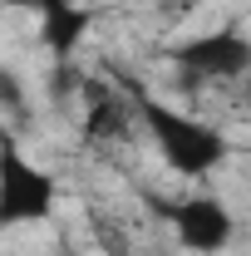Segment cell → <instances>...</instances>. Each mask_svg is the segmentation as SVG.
Wrapping results in <instances>:
<instances>
[{"label":"cell","mask_w":251,"mask_h":256,"mask_svg":"<svg viewBox=\"0 0 251 256\" xmlns=\"http://www.w3.org/2000/svg\"><path fill=\"white\" fill-rule=\"evenodd\" d=\"M133 114H138V124L148 128V138L158 143L162 162L178 178H207L212 168H222L232 158V138L222 128L202 124V118H188V114H178V108H168L158 98H138Z\"/></svg>","instance_id":"1"},{"label":"cell","mask_w":251,"mask_h":256,"mask_svg":"<svg viewBox=\"0 0 251 256\" xmlns=\"http://www.w3.org/2000/svg\"><path fill=\"white\" fill-rule=\"evenodd\" d=\"M54 197H60L54 178L34 168L10 133H0V232L54 217Z\"/></svg>","instance_id":"2"},{"label":"cell","mask_w":251,"mask_h":256,"mask_svg":"<svg viewBox=\"0 0 251 256\" xmlns=\"http://www.w3.org/2000/svg\"><path fill=\"white\" fill-rule=\"evenodd\" d=\"M172 64L182 74V84H207V79H242L251 74V40L236 30H212L197 34V40H182L172 50Z\"/></svg>","instance_id":"3"},{"label":"cell","mask_w":251,"mask_h":256,"mask_svg":"<svg viewBox=\"0 0 251 256\" xmlns=\"http://www.w3.org/2000/svg\"><path fill=\"white\" fill-rule=\"evenodd\" d=\"M168 212V222L178 232V242L197 256H212V252H226V242H232V212L222 207L217 197H182V202H168L162 207Z\"/></svg>","instance_id":"4"},{"label":"cell","mask_w":251,"mask_h":256,"mask_svg":"<svg viewBox=\"0 0 251 256\" xmlns=\"http://www.w3.org/2000/svg\"><path fill=\"white\" fill-rule=\"evenodd\" d=\"M84 133L94 143H118L133 133V108L118 89H108L104 79H84Z\"/></svg>","instance_id":"5"},{"label":"cell","mask_w":251,"mask_h":256,"mask_svg":"<svg viewBox=\"0 0 251 256\" xmlns=\"http://www.w3.org/2000/svg\"><path fill=\"white\" fill-rule=\"evenodd\" d=\"M89 25H94V10L69 5V10H60V15H44V20H40V44H44L54 60H69V54L84 44Z\"/></svg>","instance_id":"6"},{"label":"cell","mask_w":251,"mask_h":256,"mask_svg":"<svg viewBox=\"0 0 251 256\" xmlns=\"http://www.w3.org/2000/svg\"><path fill=\"white\" fill-rule=\"evenodd\" d=\"M25 104H30V98L20 89V79H15L10 69H0V108H5V114H25Z\"/></svg>","instance_id":"7"},{"label":"cell","mask_w":251,"mask_h":256,"mask_svg":"<svg viewBox=\"0 0 251 256\" xmlns=\"http://www.w3.org/2000/svg\"><path fill=\"white\" fill-rule=\"evenodd\" d=\"M10 10H34L40 20L44 15H60V10H69V5H79V0H5Z\"/></svg>","instance_id":"8"},{"label":"cell","mask_w":251,"mask_h":256,"mask_svg":"<svg viewBox=\"0 0 251 256\" xmlns=\"http://www.w3.org/2000/svg\"><path fill=\"white\" fill-rule=\"evenodd\" d=\"M60 256H79V252H60Z\"/></svg>","instance_id":"9"}]
</instances>
